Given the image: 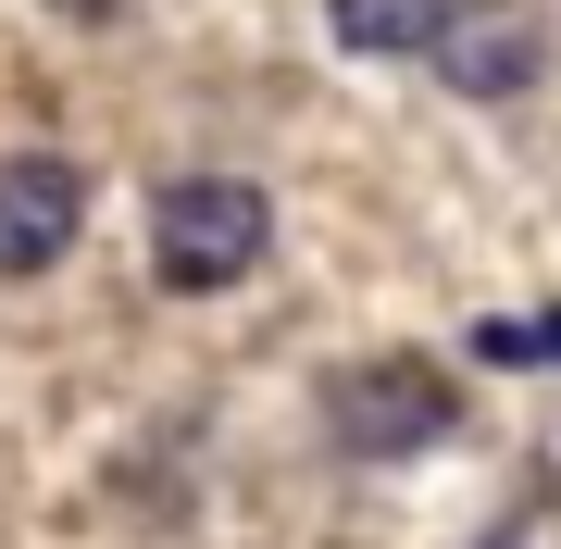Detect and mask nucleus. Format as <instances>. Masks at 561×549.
I'll return each instance as SVG.
<instances>
[{"instance_id":"nucleus-1","label":"nucleus","mask_w":561,"mask_h":549,"mask_svg":"<svg viewBox=\"0 0 561 549\" xmlns=\"http://www.w3.org/2000/svg\"><path fill=\"white\" fill-rule=\"evenodd\" d=\"M262 250H275V201H262L250 175H175L150 201V263H162V287H187V300L262 275Z\"/></svg>"},{"instance_id":"nucleus-2","label":"nucleus","mask_w":561,"mask_h":549,"mask_svg":"<svg viewBox=\"0 0 561 549\" xmlns=\"http://www.w3.org/2000/svg\"><path fill=\"white\" fill-rule=\"evenodd\" d=\"M461 387L437 363H412V350H387V363H350L337 387H324V425H337V449H362V462H400V449L449 437Z\"/></svg>"},{"instance_id":"nucleus-3","label":"nucleus","mask_w":561,"mask_h":549,"mask_svg":"<svg viewBox=\"0 0 561 549\" xmlns=\"http://www.w3.org/2000/svg\"><path fill=\"white\" fill-rule=\"evenodd\" d=\"M424 62H437L461 101H512V88L549 76V25H537V0H449Z\"/></svg>"},{"instance_id":"nucleus-4","label":"nucleus","mask_w":561,"mask_h":549,"mask_svg":"<svg viewBox=\"0 0 561 549\" xmlns=\"http://www.w3.org/2000/svg\"><path fill=\"white\" fill-rule=\"evenodd\" d=\"M88 238V175L62 150H13L0 163V275H50Z\"/></svg>"},{"instance_id":"nucleus-5","label":"nucleus","mask_w":561,"mask_h":549,"mask_svg":"<svg viewBox=\"0 0 561 549\" xmlns=\"http://www.w3.org/2000/svg\"><path fill=\"white\" fill-rule=\"evenodd\" d=\"M449 0H324V38L337 50H424Z\"/></svg>"},{"instance_id":"nucleus-6","label":"nucleus","mask_w":561,"mask_h":549,"mask_svg":"<svg viewBox=\"0 0 561 549\" xmlns=\"http://www.w3.org/2000/svg\"><path fill=\"white\" fill-rule=\"evenodd\" d=\"M474 350H500V363H561V312H537V325H486Z\"/></svg>"}]
</instances>
